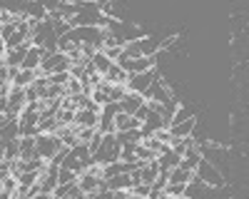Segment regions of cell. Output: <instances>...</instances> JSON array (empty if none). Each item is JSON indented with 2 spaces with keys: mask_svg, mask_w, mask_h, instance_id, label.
Wrapping results in <instances>:
<instances>
[{
  "mask_svg": "<svg viewBox=\"0 0 249 199\" xmlns=\"http://www.w3.org/2000/svg\"><path fill=\"white\" fill-rule=\"evenodd\" d=\"M120 142L115 139V134H102V142L100 147L90 154L92 157V165H100V167H105V165H112V162H120Z\"/></svg>",
  "mask_w": 249,
  "mask_h": 199,
  "instance_id": "cell-1",
  "label": "cell"
},
{
  "mask_svg": "<svg viewBox=\"0 0 249 199\" xmlns=\"http://www.w3.org/2000/svg\"><path fill=\"white\" fill-rule=\"evenodd\" d=\"M33 45L35 48H43L45 52H57V35H55V30H53V23L50 20H43L35 30H33Z\"/></svg>",
  "mask_w": 249,
  "mask_h": 199,
  "instance_id": "cell-2",
  "label": "cell"
},
{
  "mask_svg": "<svg viewBox=\"0 0 249 199\" xmlns=\"http://www.w3.org/2000/svg\"><path fill=\"white\" fill-rule=\"evenodd\" d=\"M195 174H197L199 182H202L204 187H210V189L224 187V177H222V172L217 169V165L207 162V159H202V162H199V167L195 169Z\"/></svg>",
  "mask_w": 249,
  "mask_h": 199,
  "instance_id": "cell-3",
  "label": "cell"
},
{
  "mask_svg": "<svg viewBox=\"0 0 249 199\" xmlns=\"http://www.w3.org/2000/svg\"><path fill=\"white\" fill-rule=\"evenodd\" d=\"M60 147H62V142L57 139V134H37L35 137V157L45 159V162H50Z\"/></svg>",
  "mask_w": 249,
  "mask_h": 199,
  "instance_id": "cell-4",
  "label": "cell"
},
{
  "mask_svg": "<svg viewBox=\"0 0 249 199\" xmlns=\"http://www.w3.org/2000/svg\"><path fill=\"white\" fill-rule=\"evenodd\" d=\"M160 77V72H157V67H152V70H147V72H140V75H130L127 77V92H135V95H144L147 92V87L155 83V80Z\"/></svg>",
  "mask_w": 249,
  "mask_h": 199,
  "instance_id": "cell-5",
  "label": "cell"
},
{
  "mask_svg": "<svg viewBox=\"0 0 249 199\" xmlns=\"http://www.w3.org/2000/svg\"><path fill=\"white\" fill-rule=\"evenodd\" d=\"M157 57L160 55H150V57H132V60H122L117 63L127 75H140V72H147L152 67H157Z\"/></svg>",
  "mask_w": 249,
  "mask_h": 199,
  "instance_id": "cell-6",
  "label": "cell"
},
{
  "mask_svg": "<svg viewBox=\"0 0 249 199\" xmlns=\"http://www.w3.org/2000/svg\"><path fill=\"white\" fill-rule=\"evenodd\" d=\"M172 95H175V92H172V87H170L167 83H164L162 77H157L155 83L147 87V92H144L142 97H144V102L150 100V102H160V105H164V102H167V100H170Z\"/></svg>",
  "mask_w": 249,
  "mask_h": 199,
  "instance_id": "cell-7",
  "label": "cell"
},
{
  "mask_svg": "<svg viewBox=\"0 0 249 199\" xmlns=\"http://www.w3.org/2000/svg\"><path fill=\"white\" fill-rule=\"evenodd\" d=\"M30 48H33V40H28V43H23V45L15 48V50H5V55H3L5 67H8V70H20V67H23V60H25V55H28Z\"/></svg>",
  "mask_w": 249,
  "mask_h": 199,
  "instance_id": "cell-8",
  "label": "cell"
},
{
  "mask_svg": "<svg viewBox=\"0 0 249 199\" xmlns=\"http://www.w3.org/2000/svg\"><path fill=\"white\" fill-rule=\"evenodd\" d=\"M142 105H144V97H142V95H135V92H127V95H124L120 102H117L120 112H122V115H130V117H132Z\"/></svg>",
  "mask_w": 249,
  "mask_h": 199,
  "instance_id": "cell-9",
  "label": "cell"
},
{
  "mask_svg": "<svg viewBox=\"0 0 249 199\" xmlns=\"http://www.w3.org/2000/svg\"><path fill=\"white\" fill-rule=\"evenodd\" d=\"M157 177H160V165H157V159H152V162L142 165V167L137 169V182H140V184H147V187H150Z\"/></svg>",
  "mask_w": 249,
  "mask_h": 199,
  "instance_id": "cell-10",
  "label": "cell"
},
{
  "mask_svg": "<svg viewBox=\"0 0 249 199\" xmlns=\"http://www.w3.org/2000/svg\"><path fill=\"white\" fill-rule=\"evenodd\" d=\"M195 127H197V117L192 115L190 119H184V122H179V125H170L167 130H170L172 137L184 139V137H192V134H195Z\"/></svg>",
  "mask_w": 249,
  "mask_h": 199,
  "instance_id": "cell-11",
  "label": "cell"
},
{
  "mask_svg": "<svg viewBox=\"0 0 249 199\" xmlns=\"http://www.w3.org/2000/svg\"><path fill=\"white\" fill-rule=\"evenodd\" d=\"M45 55H48V52H45L43 48H35V45H33V48L28 50V55H25V60H23V67H20V70H37Z\"/></svg>",
  "mask_w": 249,
  "mask_h": 199,
  "instance_id": "cell-12",
  "label": "cell"
},
{
  "mask_svg": "<svg viewBox=\"0 0 249 199\" xmlns=\"http://www.w3.org/2000/svg\"><path fill=\"white\" fill-rule=\"evenodd\" d=\"M105 184H107L110 192H130V187H132V177H130V174H115V177L105 179Z\"/></svg>",
  "mask_w": 249,
  "mask_h": 199,
  "instance_id": "cell-13",
  "label": "cell"
},
{
  "mask_svg": "<svg viewBox=\"0 0 249 199\" xmlns=\"http://www.w3.org/2000/svg\"><path fill=\"white\" fill-rule=\"evenodd\" d=\"M97 119H100V115H97V112H90V110H77V112H75V122H72V125H77L80 130H85V127H97Z\"/></svg>",
  "mask_w": 249,
  "mask_h": 199,
  "instance_id": "cell-14",
  "label": "cell"
},
{
  "mask_svg": "<svg viewBox=\"0 0 249 199\" xmlns=\"http://www.w3.org/2000/svg\"><path fill=\"white\" fill-rule=\"evenodd\" d=\"M97 184H100V177H95V174H90V172L77 174V187L85 192V194H95V192H97Z\"/></svg>",
  "mask_w": 249,
  "mask_h": 199,
  "instance_id": "cell-15",
  "label": "cell"
},
{
  "mask_svg": "<svg viewBox=\"0 0 249 199\" xmlns=\"http://www.w3.org/2000/svg\"><path fill=\"white\" fill-rule=\"evenodd\" d=\"M102 77H105L110 85H127V77H130V75L124 72L117 63H112V65H110V70H107L105 75H102Z\"/></svg>",
  "mask_w": 249,
  "mask_h": 199,
  "instance_id": "cell-16",
  "label": "cell"
},
{
  "mask_svg": "<svg viewBox=\"0 0 249 199\" xmlns=\"http://www.w3.org/2000/svg\"><path fill=\"white\" fill-rule=\"evenodd\" d=\"M140 127H142V125L137 122L135 117L122 115V112L115 115V132H127V130H140Z\"/></svg>",
  "mask_w": 249,
  "mask_h": 199,
  "instance_id": "cell-17",
  "label": "cell"
},
{
  "mask_svg": "<svg viewBox=\"0 0 249 199\" xmlns=\"http://www.w3.org/2000/svg\"><path fill=\"white\" fill-rule=\"evenodd\" d=\"M23 162H30V159H40L35 157V137H20V157Z\"/></svg>",
  "mask_w": 249,
  "mask_h": 199,
  "instance_id": "cell-18",
  "label": "cell"
},
{
  "mask_svg": "<svg viewBox=\"0 0 249 199\" xmlns=\"http://www.w3.org/2000/svg\"><path fill=\"white\" fill-rule=\"evenodd\" d=\"M37 80V72L35 70H20L18 72V77L10 83V87H20V90H25V87H30L33 83Z\"/></svg>",
  "mask_w": 249,
  "mask_h": 199,
  "instance_id": "cell-19",
  "label": "cell"
},
{
  "mask_svg": "<svg viewBox=\"0 0 249 199\" xmlns=\"http://www.w3.org/2000/svg\"><path fill=\"white\" fill-rule=\"evenodd\" d=\"M195 172H190V169H184V167H175V169H170V182H175V184H190V182H195Z\"/></svg>",
  "mask_w": 249,
  "mask_h": 199,
  "instance_id": "cell-20",
  "label": "cell"
},
{
  "mask_svg": "<svg viewBox=\"0 0 249 199\" xmlns=\"http://www.w3.org/2000/svg\"><path fill=\"white\" fill-rule=\"evenodd\" d=\"M115 139L120 142V147H124V145H140V142H142V132H140V130L115 132Z\"/></svg>",
  "mask_w": 249,
  "mask_h": 199,
  "instance_id": "cell-21",
  "label": "cell"
},
{
  "mask_svg": "<svg viewBox=\"0 0 249 199\" xmlns=\"http://www.w3.org/2000/svg\"><path fill=\"white\" fill-rule=\"evenodd\" d=\"M179 154L177 152H172V149H167L164 154H160L157 157V165H160V169H175V167H179Z\"/></svg>",
  "mask_w": 249,
  "mask_h": 199,
  "instance_id": "cell-22",
  "label": "cell"
},
{
  "mask_svg": "<svg viewBox=\"0 0 249 199\" xmlns=\"http://www.w3.org/2000/svg\"><path fill=\"white\" fill-rule=\"evenodd\" d=\"M0 139H3V142H13V139H20V127H18V119H10L8 125L0 127Z\"/></svg>",
  "mask_w": 249,
  "mask_h": 199,
  "instance_id": "cell-23",
  "label": "cell"
},
{
  "mask_svg": "<svg viewBox=\"0 0 249 199\" xmlns=\"http://www.w3.org/2000/svg\"><path fill=\"white\" fill-rule=\"evenodd\" d=\"M57 119L55 117H40V122H37V134H55L57 132Z\"/></svg>",
  "mask_w": 249,
  "mask_h": 199,
  "instance_id": "cell-24",
  "label": "cell"
},
{
  "mask_svg": "<svg viewBox=\"0 0 249 199\" xmlns=\"http://www.w3.org/2000/svg\"><path fill=\"white\" fill-rule=\"evenodd\" d=\"M90 65L95 67V72H97V75H105V72L110 70V65H112V63H110V60H107L105 55H102V52H97V55L90 60Z\"/></svg>",
  "mask_w": 249,
  "mask_h": 199,
  "instance_id": "cell-25",
  "label": "cell"
},
{
  "mask_svg": "<svg viewBox=\"0 0 249 199\" xmlns=\"http://www.w3.org/2000/svg\"><path fill=\"white\" fill-rule=\"evenodd\" d=\"M135 159H140V162H152V159H157V154L152 149H147L144 145H137L135 147Z\"/></svg>",
  "mask_w": 249,
  "mask_h": 199,
  "instance_id": "cell-26",
  "label": "cell"
},
{
  "mask_svg": "<svg viewBox=\"0 0 249 199\" xmlns=\"http://www.w3.org/2000/svg\"><path fill=\"white\" fill-rule=\"evenodd\" d=\"M77 182V174L72 169H65V167H60L57 169V184H72Z\"/></svg>",
  "mask_w": 249,
  "mask_h": 199,
  "instance_id": "cell-27",
  "label": "cell"
},
{
  "mask_svg": "<svg viewBox=\"0 0 249 199\" xmlns=\"http://www.w3.org/2000/svg\"><path fill=\"white\" fill-rule=\"evenodd\" d=\"M127 95V87L124 85H110L107 87V97H110V102H120V100Z\"/></svg>",
  "mask_w": 249,
  "mask_h": 199,
  "instance_id": "cell-28",
  "label": "cell"
},
{
  "mask_svg": "<svg viewBox=\"0 0 249 199\" xmlns=\"http://www.w3.org/2000/svg\"><path fill=\"white\" fill-rule=\"evenodd\" d=\"M184 192H187V184H175V182H167V187H164V194L172 197V199L184 197Z\"/></svg>",
  "mask_w": 249,
  "mask_h": 199,
  "instance_id": "cell-29",
  "label": "cell"
},
{
  "mask_svg": "<svg viewBox=\"0 0 249 199\" xmlns=\"http://www.w3.org/2000/svg\"><path fill=\"white\" fill-rule=\"evenodd\" d=\"M70 80H72L70 72H55V75H48V83H50V85H60V87H65Z\"/></svg>",
  "mask_w": 249,
  "mask_h": 199,
  "instance_id": "cell-30",
  "label": "cell"
},
{
  "mask_svg": "<svg viewBox=\"0 0 249 199\" xmlns=\"http://www.w3.org/2000/svg\"><path fill=\"white\" fill-rule=\"evenodd\" d=\"M97 134L95 127H85V130H77V142L80 145H90V139Z\"/></svg>",
  "mask_w": 249,
  "mask_h": 199,
  "instance_id": "cell-31",
  "label": "cell"
},
{
  "mask_svg": "<svg viewBox=\"0 0 249 199\" xmlns=\"http://www.w3.org/2000/svg\"><path fill=\"white\" fill-rule=\"evenodd\" d=\"M55 119H57V125H72V122H75V112H70V110H60V112L55 115Z\"/></svg>",
  "mask_w": 249,
  "mask_h": 199,
  "instance_id": "cell-32",
  "label": "cell"
},
{
  "mask_svg": "<svg viewBox=\"0 0 249 199\" xmlns=\"http://www.w3.org/2000/svg\"><path fill=\"white\" fill-rule=\"evenodd\" d=\"M190 117H192V112L182 105V107L175 112V117H172V122H170V125H179V122H184V119H190Z\"/></svg>",
  "mask_w": 249,
  "mask_h": 199,
  "instance_id": "cell-33",
  "label": "cell"
},
{
  "mask_svg": "<svg viewBox=\"0 0 249 199\" xmlns=\"http://www.w3.org/2000/svg\"><path fill=\"white\" fill-rule=\"evenodd\" d=\"M3 192H5V194H10V197L18 192V179H15V177H8V179H3Z\"/></svg>",
  "mask_w": 249,
  "mask_h": 199,
  "instance_id": "cell-34",
  "label": "cell"
},
{
  "mask_svg": "<svg viewBox=\"0 0 249 199\" xmlns=\"http://www.w3.org/2000/svg\"><path fill=\"white\" fill-rule=\"evenodd\" d=\"M72 184H75V182H72ZM72 184H57V187H55V192H53V197H55V199H65V197L70 194Z\"/></svg>",
  "mask_w": 249,
  "mask_h": 199,
  "instance_id": "cell-35",
  "label": "cell"
},
{
  "mask_svg": "<svg viewBox=\"0 0 249 199\" xmlns=\"http://www.w3.org/2000/svg\"><path fill=\"white\" fill-rule=\"evenodd\" d=\"M8 177H13V165L8 162V159H3V162H0V182L8 179Z\"/></svg>",
  "mask_w": 249,
  "mask_h": 199,
  "instance_id": "cell-36",
  "label": "cell"
},
{
  "mask_svg": "<svg viewBox=\"0 0 249 199\" xmlns=\"http://www.w3.org/2000/svg\"><path fill=\"white\" fill-rule=\"evenodd\" d=\"M130 194H137V197H147V194H150V187L137 182V184H132V187H130Z\"/></svg>",
  "mask_w": 249,
  "mask_h": 199,
  "instance_id": "cell-37",
  "label": "cell"
},
{
  "mask_svg": "<svg viewBox=\"0 0 249 199\" xmlns=\"http://www.w3.org/2000/svg\"><path fill=\"white\" fill-rule=\"evenodd\" d=\"M177 40H179L177 35H170V37H164V40H160V52H164V50H170V48H172V45L177 43Z\"/></svg>",
  "mask_w": 249,
  "mask_h": 199,
  "instance_id": "cell-38",
  "label": "cell"
},
{
  "mask_svg": "<svg viewBox=\"0 0 249 199\" xmlns=\"http://www.w3.org/2000/svg\"><path fill=\"white\" fill-rule=\"evenodd\" d=\"M15 30H18V28H15V25H10V23L0 25V40H3V43H5V40H8V37H10V35H13Z\"/></svg>",
  "mask_w": 249,
  "mask_h": 199,
  "instance_id": "cell-39",
  "label": "cell"
},
{
  "mask_svg": "<svg viewBox=\"0 0 249 199\" xmlns=\"http://www.w3.org/2000/svg\"><path fill=\"white\" fill-rule=\"evenodd\" d=\"M10 92V83H0V97H8Z\"/></svg>",
  "mask_w": 249,
  "mask_h": 199,
  "instance_id": "cell-40",
  "label": "cell"
},
{
  "mask_svg": "<svg viewBox=\"0 0 249 199\" xmlns=\"http://www.w3.org/2000/svg\"><path fill=\"white\" fill-rule=\"evenodd\" d=\"M0 115H8V97H0Z\"/></svg>",
  "mask_w": 249,
  "mask_h": 199,
  "instance_id": "cell-41",
  "label": "cell"
},
{
  "mask_svg": "<svg viewBox=\"0 0 249 199\" xmlns=\"http://www.w3.org/2000/svg\"><path fill=\"white\" fill-rule=\"evenodd\" d=\"M97 194V199H112V192L110 189H105V192H95Z\"/></svg>",
  "mask_w": 249,
  "mask_h": 199,
  "instance_id": "cell-42",
  "label": "cell"
},
{
  "mask_svg": "<svg viewBox=\"0 0 249 199\" xmlns=\"http://www.w3.org/2000/svg\"><path fill=\"white\" fill-rule=\"evenodd\" d=\"M130 192H112V199H127Z\"/></svg>",
  "mask_w": 249,
  "mask_h": 199,
  "instance_id": "cell-43",
  "label": "cell"
},
{
  "mask_svg": "<svg viewBox=\"0 0 249 199\" xmlns=\"http://www.w3.org/2000/svg\"><path fill=\"white\" fill-rule=\"evenodd\" d=\"M127 199H147V197H137V194H127Z\"/></svg>",
  "mask_w": 249,
  "mask_h": 199,
  "instance_id": "cell-44",
  "label": "cell"
},
{
  "mask_svg": "<svg viewBox=\"0 0 249 199\" xmlns=\"http://www.w3.org/2000/svg\"><path fill=\"white\" fill-rule=\"evenodd\" d=\"M0 67H5V60H3V55H0Z\"/></svg>",
  "mask_w": 249,
  "mask_h": 199,
  "instance_id": "cell-45",
  "label": "cell"
},
{
  "mask_svg": "<svg viewBox=\"0 0 249 199\" xmlns=\"http://www.w3.org/2000/svg\"><path fill=\"white\" fill-rule=\"evenodd\" d=\"M0 192H3V182H0Z\"/></svg>",
  "mask_w": 249,
  "mask_h": 199,
  "instance_id": "cell-46",
  "label": "cell"
}]
</instances>
